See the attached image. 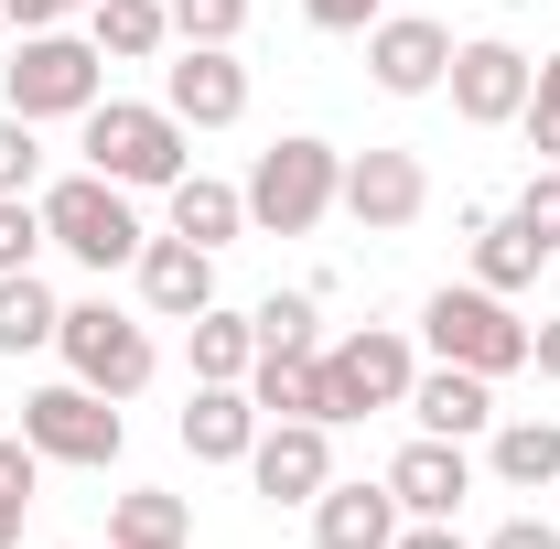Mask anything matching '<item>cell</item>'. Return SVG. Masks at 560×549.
Masks as SVG:
<instances>
[{"label":"cell","mask_w":560,"mask_h":549,"mask_svg":"<svg viewBox=\"0 0 560 549\" xmlns=\"http://www.w3.org/2000/svg\"><path fill=\"white\" fill-rule=\"evenodd\" d=\"M237 195H248V226H270V237H313V226L335 215V195H346V151L313 140V130H280Z\"/></svg>","instance_id":"cell-1"},{"label":"cell","mask_w":560,"mask_h":549,"mask_svg":"<svg viewBox=\"0 0 560 549\" xmlns=\"http://www.w3.org/2000/svg\"><path fill=\"white\" fill-rule=\"evenodd\" d=\"M86 173H108V184H130V195H173L195 162H184V119L173 108H140V97H97L86 119Z\"/></svg>","instance_id":"cell-2"},{"label":"cell","mask_w":560,"mask_h":549,"mask_svg":"<svg viewBox=\"0 0 560 549\" xmlns=\"http://www.w3.org/2000/svg\"><path fill=\"white\" fill-rule=\"evenodd\" d=\"M0 97H11V119H86L97 97H108V55L86 44V33H22V55L0 66Z\"/></svg>","instance_id":"cell-3"},{"label":"cell","mask_w":560,"mask_h":549,"mask_svg":"<svg viewBox=\"0 0 560 549\" xmlns=\"http://www.w3.org/2000/svg\"><path fill=\"white\" fill-rule=\"evenodd\" d=\"M44 206V237L66 248V259H86V270H130L140 259V206H130V184H108V173H66V184H44L33 195Z\"/></svg>","instance_id":"cell-4"},{"label":"cell","mask_w":560,"mask_h":549,"mask_svg":"<svg viewBox=\"0 0 560 549\" xmlns=\"http://www.w3.org/2000/svg\"><path fill=\"white\" fill-rule=\"evenodd\" d=\"M420 344H431L442 366H475V377H517V366H528V324L506 313V291H486V280L431 291V302H420Z\"/></svg>","instance_id":"cell-5"},{"label":"cell","mask_w":560,"mask_h":549,"mask_svg":"<svg viewBox=\"0 0 560 549\" xmlns=\"http://www.w3.org/2000/svg\"><path fill=\"white\" fill-rule=\"evenodd\" d=\"M55 344H66V366L97 388V399H140V388H151V366H162L151 324H140V313H119V302H66Z\"/></svg>","instance_id":"cell-6"},{"label":"cell","mask_w":560,"mask_h":549,"mask_svg":"<svg viewBox=\"0 0 560 549\" xmlns=\"http://www.w3.org/2000/svg\"><path fill=\"white\" fill-rule=\"evenodd\" d=\"M22 442H33L44 464L108 475V464H119V442H130V420H119V399H97L86 377H66V388H33V399H22Z\"/></svg>","instance_id":"cell-7"},{"label":"cell","mask_w":560,"mask_h":549,"mask_svg":"<svg viewBox=\"0 0 560 549\" xmlns=\"http://www.w3.org/2000/svg\"><path fill=\"white\" fill-rule=\"evenodd\" d=\"M410 335L399 324H355V335L324 344V420H366V410H399L410 399Z\"/></svg>","instance_id":"cell-8"},{"label":"cell","mask_w":560,"mask_h":549,"mask_svg":"<svg viewBox=\"0 0 560 549\" xmlns=\"http://www.w3.org/2000/svg\"><path fill=\"white\" fill-rule=\"evenodd\" d=\"M248 484H259L270 506H313V495L335 484V420H259Z\"/></svg>","instance_id":"cell-9"},{"label":"cell","mask_w":560,"mask_h":549,"mask_svg":"<svg viewBox=\"0 0 560 549\" xmlns=\"http://www.w3.org/2000/svg\"><path fill=\"white\" fill-rule=\"evenodd\" d=\"M442 86H453V119H464V130H506V119H517V108H528V86H539V66H528V55H517V44H453V75H442Z\"/></svg>","instance_id":"cell-10"},{"label":"cell","mask_w":560,"mask_h":549,"mask_svg":"<svg viewBox=\"0 0 560 549\" xmlns=\"http://www.w3.org/2000/svg\"><path fill=\"white\" fill-rule=\"evenodd\" d=\"M366 75H377L388 97H431V86L453 75V33H442L431 11H377V22H366Z\"/></svg>","instance_id":"cell-11"},{"label":"cell","mask_w":560,"mask_h":549,"mask_svg":"<svg viewBox=\"0 0 560 549\" xmlns=\"http://www.w3.org/2000/svg\"><path fill=\"white\" fill-rule=\"evenodd\" d=\"M162 108H173L184 130L248 119V66H237V44H184V55L162 66Z\"/></svg>","instance_id":"cell-12"},{"label":"cell","mask_w":560,"mask_h":549,"mask_svg":"<svg viewBox=\"0 0 560 549\" xmlns=\"http://www.w3.org/2000/svg\"><path fill=\"white\" fill-rule=\"evenodd\" d=\"M335 206H346L366 237H399V226H420V206H431V173H420V151H355Z\"/></svg>","instance_id":"cell-13"},{"label":"cell","mask_w":560,"mask_h":549,"mask_svg":"<svg viewBox=\"0 0 560 549\" xmlns=\"http://www.w3.org/2000/svg\"><path fill=\"white\" fill-rule=\"evenodd\" d=\"M140 302L162 313V324H195L215 302V248H195V237H140Z\"/></svg>","instance_id":"cell-14"},{"label":"cell","mask_w":560,"mask_h":549,"mask_svg":"<svg viewBox=\"0 0 560 549\" xmlns=\"http://www.w3.org/2000/svg\"><path fill=\"white\" fill-rule=\"evenodd\" d=\"M248 442H259L248 377H195V399H184V453H195V464H248Z\"/></svg>","instance_id":"cell-15"},{"label":"cell","mask_w":560,"mask_h":549,"mask_svg":"<svg viewBox=\"0 0 560 549\" xmlns=\"http://www.w3.org/2000/svg\"><path fill=\"white\" fill-rule=\"evenodd\" d=\"M388 495H399V517H453V506L475 495V464H464V442H442V431H420L410 453L388 464Z\"/></svg>","instance_id":"cell-16"},{"label":"cell","mask_w":560,"mask_h":549,"mask_svg":"<svg viewBox=\"0 0 560 549\" xmlns=\"http://www.w3.org/2000/svg\"><path fill=\"white\" fill-rule=\"evenodd\" d=\"M399 410L420 431H442V442H475V431H495V377H475V366H420Z\"/></svg>","instance_id":"cell-17"},{"label":"cell","mask_w":560,"mask_h":549,"mask_svg":"<svg viewBox=\"0 0 560 549\" xmlns=\"http://www.w3.org/2000/svg\"><path fill=\"white\" fill-rule=\"evenodd\" d=\"M399 528H410V517H399L388 475L377 484H324V495H313V549H388Z\"/></svg>","instance_id":"cell-18"},{"label":"cell","mask_w":560,"mask_h":549,"mask_svg":"<svg viewBox=\"0 0 560 549\" xmlns=\"http://www.w3.org/2000/svg\"><path fill=\"white\" fill-rule=\"evenodd\" d=\"M550 270V248H539V226L506 206V215H475V280L486 291H528V280Z\"/></svg>","instance_id":"cell-19"},{"label":"cell","mask_w":560,"mask_h":549,"mask_svg":"<svg viewBox=\"0 0 560 549\" xmlns=\"http://www.w3.org/2000/svg\"><path fill=\"white\" fill-rule=\"evenodd\" d=\"M86 44H97L108 66H151V55L173 44V11H162V0H86Z\"/></svg>","instance_id":"cell-20"},{"label":"cell","mask_w":560,"mask_h":549,"mask_svg":"<svg viewBox=\"0 0 560 549\" xmlns=\"http://www.w3.org/2000/svg\"><path fill=\"white\" fill-rule=\"evenodd\" d=\"M184 539H195V506L173 484H130L108 506V549H184Z\"/></svg>","instance_id":"cell-21"},{"label":"cell","mask_w":560,"mask_h":549,"mask_svg":"<svg viewBox=\"0 0 560 549\" xmlns=\"http://www.w3.org/2000/svg\"><path fill=\"white\" fill-rule=\"evenodd\" d=\"M248 399H259V420H324V344L313 355H259Z\"/></svg>","instance_id":"cell-22"},{"label":"cell","mask_w":560,"mask_h":549,"mask_svg":"<svg viewBox=\"0 0 560 549\" xmlns=\"http://www.w3.org/2000/svg\"><path fill=\"white\" fill-rule=\"evenodd\" d=\"M495 484L506 495H539V484H560V420H495Z\"/></svg>","instance_id":"cell-23"},{"label":"cell","mask_w":560,"mask_h":549,"mask_svg":"<svg viewBox=\"0 0 560 549\" xmlns=\"http://www.w3.org/2000/svg\"><path fill=\"white\" fill-rule=\"evenodd\" d=\"M237 226H248V195H237V184H215V173H184V184H173V237L226 248Z\"/></svg>","instance_id":"cell-24"},{"label":"cell","mask_w":560,"mask_h":549,"mask_svg":"<svg viewBox=\"0 0 560 549\" xmlns=\"http://www.w3.org/2000/svg\"><path fill=\"white\" fill-rule=\"evenodd\" d=\"M184 335H195V377H248V366H259V324L226 313V302H206Z\"/></svg>","instance_id":"cell-25"},{"label":"cell","mask_w":560,"mask_h":549,"mask_svg":"<svg viewBox=\"0 0 560 549\" xmlns=\"http://www.w3.org/2000/svg\"><path fill=\"white\" fill-rule=\"evenodd\" d=\"M55 324H66V302H55L33 270L0 280V355H33V344H55Z\"/></svg>","instance_id":"cell-26"},{"label":"cell","mask_w":560,"mask_h":549,"mask_svg":"<svg viewBox=\"0 0 560 549\" xmlns=\"http://www.w3.org/2000/svg\"><path fill=\"white\" fill-rule=\"evenodd\" d=\"M248 324H259V355H313V344H324V324H313V291H270Z\"/></svg>","instance_id":"cell-27"},{"label":"cell","mask_w":560,"mask_h":549,"mask_svg":"<svg viewBox=\"0 0 560 549\" xmlns=\"http://www.w3.org/2000/svg\"><path fill=\"white\" fill-rule=\"evenodd\" d=\"M33 475H44V453L0 431V549H22V506H33Z\"/></svg>","instance_id":"cell-28"},{"label":"cell","mask_w":560,"mask_h":549,"mask_svg":"<svg viewBox=\"0 0 560 549\" xmlns=\"http://www.w3.org/2000/svg\"><path fill=\"white\" fill-rule=\"evenodd\" d=\"M173 11V44H237L248 33V0H162Z\"/></svg>","instance_id":"cell-29"},{"label":"cell","mask_w":560,"mask_h":549,"mask_svg":"<svg viewBox=\"0 0 560 549\" xmlns=\"http://www.w3.org/2000/svg\"><path fill=\"white\" fill-rule=\"evenodd\" d=\"M33 248H44V206L33 195H0V280L33 270Z\"/></svg>","instance_id":"cell-30"},{"label":"cell","mask_w":560,"mask_h":549,"mask_svg":"<svg viewBox=\"0 0 560 549\" xmlns=\"http://www.w3.org/2000/svg\"><path fill=\"white\" fill-rule=\"evenodd\" d=\"M33 173H44V151H33V119H11V108H0V195H33Z\"/></svg>","instance_id":"cell-31"},{"label":"cell","mask_w":560,"mask_h":549,"mask_svg":"<svg viewBox=\"0 0 560 549\" xmlns=\"http://www.w3.org/2000/svg\"><path fill=\"white\" fill-rule=\"evenodd\" d=\"M517 215L539 226V248L560 259V162H550V173H528V195H517Z\"/></svg>","instance_id":"cell-32"},{"label":"cell","mask_w":560,"mask_h":549,"mask_svg":"<svg viewBox=\"0 0 560 549\" xmlns=\"http://www.w3.org/2000/svg\"><path fill=\"white\" fill-rule=\"evenodd\" d=\"M302 22H313V33H366L377 0H302Z\"/></svg>","instance_id":"cell-33"},{"label":"cell","mask_w":560,"mask_h":549,"mask_svg":"<svg viewBox=\"0 0 560 549\" xmlns=\"http://www.w3.org/2000/svg\"><path fill=\"white\" fill-rule=\"evenodd\" d=\"M66 11H86V0H0V22H22V33H55Z\"/></svg>","instance_id":"cell-34"},{"label":"cell","mask_w":560,"mask_h":549,"mask_svg":"<svg viewBox=\"0 0 560 549\" xmlns=\"http://www.w3.org/2000/svg\"><path fill=\"white\" fill-rule=\"evenodd\" d=\"M486 549H560V528H550V517H506Z\"/></svg>","instance_id":"cell-35"},{"label":"cell","mask_w":560,"mask_h":549,"mask_svg":"<svg viewBox=\"0 0 560 549\" xmlns=\"http://www.w3.org/2000/svg\"><path fill=\"white\" fill-rule=\"evenodd\" d=\"M528 366H539V377L560 388V313H550V324H528Z\"/></svg>","instance_id":"cell-36"},{"label":"cell","mask_w":560,"mask_h":549,"mask_svg":"<svg viewBox=\"0 0 560 549\" xmlns=\"http://www.w3.org/2000/svg\"><path fill=\"white\" fill-rule=\"evenodd\" d=\"M388 549H464V539H453V517H410V528H399Z\"/></svg>","instance_id":"cell-37"},{"label":"cell","mask_w":560,"mask_h":549,"mask_svg":"<svg viewBox=\"0 0 560 549\" xmlns=\"http://www.w3.org/2000/svg\"><path fill=\"white\" fill-rule=\"evenodd\" d=\"M517 130H528V151H539V162H560V119H539V108H517Z\"/></svg>","instance_id":"cell-38"},{"label":"cell","mask_w":560,"mask_h":549,"mask_svg":"<svg viewBox=\"0 0 560 549\" xmlns=\"http://www.w3.org/2000/svg\"><path fill=\"white\" fill-rule=\"evenodd\" d=\"M528 108H539V119H560V55L539 66V86H528Z\"/></svg>","instance_id":"cell-39"},{"label":"cell","mask_w":560,"mask_h":549,"mask_svg":"<svg viewBox=\"0 0 560 549\" xmlns=\"http://www.w3.org/2000/svg\"><path fill=\"white\" fill-rule=\"evenodd\" d=\"M495 11H528V0H495Z\"/></svg>","instance_id":"cell-40"},{"label":"cell","mask_w":560,"mask_h":549,"mask_svg":"<svg viewBox=\"0 0 560 549\" xmlns=\"http://www.w3.org/2000/svg\"><path fill=\"white\" fill-rule=\"evenodd\" d=\"M0 33H11V22H0Z\"/></svg>","instance_id":"cell-41"}]
</instances>
